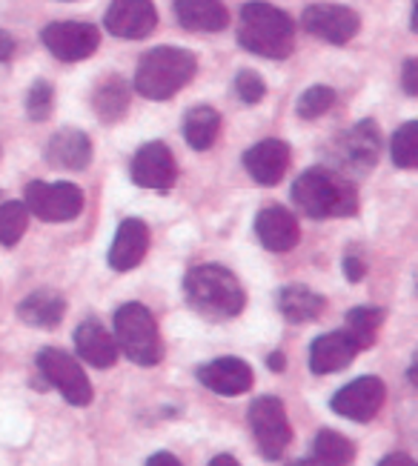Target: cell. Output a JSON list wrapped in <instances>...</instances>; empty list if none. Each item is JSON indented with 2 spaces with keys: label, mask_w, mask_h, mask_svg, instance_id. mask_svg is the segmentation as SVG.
<instances>
[{
  "label": "cell",
  "mask_w": 418,
  "mask_h": 466,
  "mask_svg": "<svg viewBox=\"0 0 418 466\" xmlns=\"http://www.w3.org/2000/svg\"><path fill=\"white\" fill-rule=\"evenodd\" d=\"M244 167L250 177L261 187H278L290 169V147L278 137H267L244 155Z\"/></svg>",
  "instance_id": "cell-15"
},
{
  "label": "cell",
  "mask_w": 418,
  "mask_h": 466,
  "mask_svg": "<svg viewBox=\"0 0 418 466\" xmlns=\"http://www.w3.org/2000/svg\"><path fill=\"white\" fill-rule=\"evenodd\" d=\"M378 466H415V461L404 452H390L387 458L378 461Z\"/></svg>",
  "instance_id": "cell-37"
},
{
  "label": "cell",
  "mask_w": 418,
  "mask_h": 466,
  "mask_svg": "<svg viewBox=\"0 0 418 466\" xmlns=\"http://www.w3.org/2000/svg\"><path fill=\"white\" fill-rule=\"evenodd\" d=\"M198 72V57L178 46L149 49L135 72V89L149 100H169L181 92Z\"/></svg>",
  "instance_id": "cell-4"
},
{
  "label": "cell",
  "mask_w": 418,
  "mask_h": 466,
  "mask_svg": "<svg viewBox=\"0 0 418 466\" xmlns=\"http://www.w3.org/2000/svg\"><path fill=\"white\" fill-rule=\"evenodd\" d=\"M390 152H393V164L398 169H415L418 167V124L415 120H407V124H402L395 129Z\"/></svg>",
  "instance_id": "cell-29"
},
{
  "label": "cell",
  "mask_w": 418,
  "mask_h": 466,
  "mask_svg": "<svg viewBox=\"0 0 418 466\" xmlns=\"http://www.w3.org/2000/svg\"><path fill=\"white\" fill-rule=\"evenodd\" d=\"M26 209L29 215L46 220V224H64L75 220L84 212V192L75 184H46V180H32L26 187Z\"/></svg>",
  "instance_id": "cell-7"
},
{
  "label": "cell",
  "mask_w": 418,
  "mask_h": 466,
  "mask_svg": "<svg viewBox=\"0 0 418 466\" xmlns=\"http://www.w3.org/2000/svg\"><path fill=\"white\" fill-rule=\"evenodd\" d=\"M284 363H287V358L281 352H272L270 355V370L272 372H284Z\"/></svg>",
  "instance_id": "cell-39"
},
{
  "label": "cell",
  "mask_w": 418,
  "mask_h": 466,
  "mask_svg": "<svg viewBox=\"0 0 418 466\" xmlns=\"http://www.w3.org/2000/svg\"><path fill=\"white\" fill-rule=\"evenodd\" d=\"M198 380L215 395L235 398V395H244L252 390L255 375L250 370V363L241 358H218L198 370Z\"/></svg>",
  "instance_id": "cell-14"
},
{
  "label": "cell",
  "mask_w": 418,
  "mask_h": 466,
  "mask_svg": "<svg viewBox=\"0 0 418 466\" xmlns=\"http://www.w3.org/2000/svg\"><path fill=\"white\" fill-rule=\"evenodd\" d=\"M335 104V92L330 86H310L301 97H298V115L304 120H315L324 112H330V106Z\"/></svg>",
  "instance_id": "cell-31"
},
{
  "label": "cell",
  "mask_w": 418,
  "mask_h": 466,
  "mask_svg": "<svg viewBox=\"0 0 418 466\" xmlns=\"http://www.w3.org/2000/svg\"><path fill=\"white\" fill-rule=\"evenodd\" d=\"M275 303L281 315L290 320V323H310V320H318L327 309V300L312 292L310 287H301V283H292V287H284L278 289L275 295Z\"/></svg>",
  "instance_id": "cell-24"
},
{
  "label": "cell",
  "mask_w": 418,
  "mask_h": 466,
  "mask_svg": "<svg viewBox=\"0 0 418 466\" xmlns=\"http://www.w3.org/2000/svg\"><path fill=\"white\" fill-rule=\"evenodd\" d=\"M175 15L189 32H221L229 24V12L218 0H175Z\"/></svg>",
  "instance_id": "cell-23"
},
{
  "label": "cell",
  "mask_w": 418,
  "mask_h": 466,
  "mask_svg": "<svg viewBox=\"0 0 418 466\" xmlns=\"http://www.w3.org/2000/svg\"><path fill=\"white\" fill-rule=\"evenodd\" d=\"M115 343L138 367H158L164 360L161 329L144 303H124L115 312Z\"/></svg>",
  "instance_id": "cell-5"
},
{
  "label": "cell",
  "mask_w": 418,
  "mask_h": 466,
  "mask_svg": "<svg viewBox=\"0 0 418 466\" xmlns=\"http://www.w3.org/2000/svg\"><path fill=\"white\" fill-rule=\"evenodd\" d=\"M209 466H241V463H238L232 455H215V458L209 461Z\"/></svg>",
  "instance_id": "cell-40"
},
{
  "label": "cell",
  "mask_w": 418,
  "mask_h": 466,
  "mask_svg": "<svg viewBox=\"0 0 418 466\" xmlns=\"http://www.w3.org/2000/svg\"><path fill=\"white\" fill-rule=\"evenodd\" d=\"M184 292L195 312H201L209 320H229L241 315L247 307V292L227 267L204 263L195 267L184 278Z\"/></svg>",
  "instance_id": "cell-1"
},
{
  "label": "cell",
  "mask_w": 418,
  "mask_h": 466,
  "mask_svg": "<svg viewBox=\"0 0 418 466\" xmlns=\"http://www.w3.org/2000/svg\"><path fill=\"white\" fill-rule=\"evenodd\" d=\"M355 355H358V350H355V343L350 340V335L344 329L318 335L312 340V347H310V370L315 375L342 372V370L350 367Z\"/></svg>",
  "instance_id": "cell-21"
},
{
  "label": "cell",
  "mask_w": 418,
  "mask_h": 466,
  "mask_svg": "<svg viewBox=\"0 0 418 466\" xmlns=\"http://www.w3.org/2000/svg\"><path fill=\"white\" fill-rule=\"evenodd\" d=\"M338 155L352 172H370L378 155H382V132H378L375 120H362L350 132H344L342 144H338Z\"/></svg>",
  "instance_id": "cell-17"
},
{
  "label": "cell",
  "mask_w": 418,
  "mask_h": 466,
  "mask_svg": "<svg viewBox=\"0 0 418 466\" xmlns=\"http://www.w3.org/2000/svg\"><path fill=\"white\" fill-rule=\"evenodd\" d=\"M344 275H347L350 283H358V280L367 275V263L358 258V255H347L344 258Z\"/></svg>",
  "instance_id": "cell-35"
},
{
  "label": "cell",
  "mask_w": 418,
  "mask_h": 466,
  "mask_svg": "<svg viewBox=\"0 0 418 466\" xmlns=\"http://www.w3.org/2000/svg\"><path fill=\"white\" fill-rule=\"evenodd\" d=\"M355 461V443L335 432V430H321L312 441V463L315 466H350Z\"/></svg>",
  "instance_id": "cell-27"
},
{
  "label": "cell",
  "mask_w": 418,
  "mask_h": 466,
  "mask_svg": "<svg viewBox=\"0 0 418 466\" xmlns=\"http://www.w3.org/2000/svg\"><path fill=\"white\" fill-rule=\"evenodd\" d=\"M147 249H149V227L141 218H127L115 232L109 249V267L115 272H129L147 258Z\"/></svg>",
  "instance_id": "cell-18"
},
{
  "label": "cell",
  "mask_w": 418,
  "mask_h": 466,
  "mask_svg": "<svg viewBox=\"0 0 418 466\" xmlns=\"http://www.w3.org/2000/svg\"><path fill=\"white\" fill-rule=\"evenodd\" d=\"M221 132V115L212 106H192L184 117V137L195 152H207Z\"/></svg>",
  "instance_id": "cell-26"
},
{
  "label": "cell",
  "mask_w": 418,
  "mask_h": 466,
  "mask_svg": "<svg viewBox=\"0 0 418 466\" xmlns=\"http://www.w3.org/2000/svg\"><path fill=\"white\" fill-rule=\"evenodd\" d=\"M66 315V300L64 295L41 289V292H32L21 300L17 307V318H21L26 327H37V329H55L61 327V320Z\"/></svg>",
  "instance_id": "cell-22"
},
{
  "label": "cell",
  "mask_w": 418,
  "mask_h": 466,
  "mask_svg": "<svg viewBox=\"0 0 418 466\" xmlns=\"http://www.w3.org/2000/svg\"><path fill=\"white\" fill-rule=\"evenodd\" d=\"M292 204L310 218H350L358 212V192L335 169L315 167L292 184Z\"/></svg>",
  "instance_id": "cell-2"
},
{
  "label": "cell",
  "mask_w": 418,
  "mask_h": 466,
  "mask_svg": "<svg viewBox=\"0 0 418 466\" xmlns=\"http://www.w3.org/2000/svg\"><path fill=\"white\" fill-rule=\"evenodd\" d=\"M238 44L258 57L284 60L292 55L295 24L284 9H278L272 4H261V0H252V4L241 6Z\"/></svg>",
  "instance_id": "cell-3"
},
{
  "label": "cell",
  "mask_w": 418,
  "mask_h": 466,
  "mask_svg": "<svg viewBox=\"0 0 418 466\" xmlns=\"http://www.w3.org/2000/svg\"><path fill=\"white\" fill-rule=\"evenodd\" d=\"M290 466H315L312 461H295V463H290Z\"/></svg>",
  "instance_id": "cell-41"
},
{
  "label": "cell",
  "mask_w": 418,
  "mask_h": 466,
  "mask_svg": "<svg viewBox=\"0 0 418 466\" xmlns=\"http://www.w3.org/2000/svg\"><path fill=\"white\" fill-rule=\"evenodd\" d=\"M301 24L310 35L327 40L332 46H344L362 29V17L338 4H315L304 9Z\"/></svg>",
  "instance_id": "cell-11"
},
{
  "label": "cell",
  "mask_w": 418,
  "mask_h": 466,
  "mask_svg": "<svg viewBox=\"0 0 418 466\" xmlns=\"http://www.w3.org/2000/svg\"><path fill=\"white\" fill-rule=\"evenodd\" d=\"M44 44L46 49L64 60V64H77V60H87L89 55L97 52L101 46V32L92 24H81V20H61V24H52L44 29Z\"/></svg>",
  "instance_id": "cell-10"
},
{
  "label": "cell",
  "mask_w": 418,
  "mask_h": 466,
  "mask_svg": "<svg viewBox=\"0 0 418 466\" xmlns=\"http://www.w3.org/2000/svg\"><path fill=\"white\" fill-rule=\"evenodd\" d=\"M46 164L57 169L81 172L92 164V140L81 129H61L46 144Z\"/></svg>",
  "instance_id": "cell-19"
},
{
  "label": "cell",
  "mask_w": 418,
  "mask_h": 466,
  "mask_svg": "<svg viewBox=\"0 0 418 466\" xmlns=\"http://www.w3.org/2000/svg\"><path fill=\"white\" fill-rule=\"evenodd\" d=\"M92 109L95 115L104 120V124H115L121 120L129 109V84L124 77L109 75L92 92Z\"/></svg>",
  "instance_id": "cell-25"
},
{
  "label": "cell",
  "mask_w": 418,
  "mask_h": 466,
  "mask_svg": "<svg viewBox=\"0 0 418 466\" xmlns=\"http://www.w3.org/2000/svg\"><path fill=\"white\" fill-rule=\"evenodd\" d=\"M75 350H77V355H81V360L95 370H109L117 360L115 338L107 332L104 323L95 320V318H87L81 327L75 329Z\"/></svg>",
  "instance_id": "cell-20"
},
{
  "label": "cell",
  "mask_w": 418,
  "mask_h": 466,
  "mask_svg": "<svg viewBox=\"0 0 418 466\" xmlns=\"http://www.w3.org/2000/svg\"><path fill=\"white\" fill-rule=\"evenodd\" d=\"M255 235L264 243V249L270 252H290L298 247L301 240V229H298V220L287 207H264L255 215Z\"/></svg>",
  "instance_id": "cell-16"
},
{
  "label": "cell",
  "mask_w": 418,
  "mask_h": 466,
  "mask_svg": "<svg viewBox=\"0 0 418 466\" xmlns=\"http://www.w3.org/2000/svg\"><path fill=\"white\" fill-rule=\"evenodd\" d=\"M26 227H29L26 204H21V200L0 204V243H4V247H15V243L24 238Z\"/></svg>",
  "instance_id": "cell-30"
},
{
  "label": "cell",
  "mask_w": 418,
  "mask_h": 466,
  "mask_svg": "<svg viewBox=\"0 0 418 466\" xmlns=\"http://www.w3.org/2000/svg\"><path fill=\"white\" fill-rule=\"evenodd\" d=\"M147 466H184V463L178 461L172 452H155V455H149Z\"/></svg>",
  "instance_id": "cell-36"
},
{
  "label": "cell",
  "mask_w": 418,
  "mask_h": 466,
  "mask_svg": "<svg viewBox=\"0 0 418 466\" xmlns=\"http://www.w3.org/2000/svg\"><path fill=\"white\" fill-rule=\"evenodd\" d=\"M37 370L49 380V387H55L61 392L72 407H87L92 400V383L84 372V367L77 363V358H72L64 350L46 347L37 355Z\"/></svg>",
  "instance_id": "cell-8"
},
{
  "label": "cell",
  "mask_w": 418,
  "mask_h": 466,
  "mask_svg": "<svg viewBox=\"0 0 418 466\" xmlns=\"http://www.w3.org/2000/svg\"><path fill=\"white\" fill-rule=\"evenodd\" d=\"M129 175L135 180V187H141V189H155V192L172 189L178 177V167H175L169 147L161 144V140H152V144L141 147L132 157Z\"/></svg>",
  "instance_id": "cell-12"
},
{
  "label": "cell",
  "mask_w": 418,
  "mask_h": 466,
  "mask_svg": "<svg viewBox=\"0 0 418 466\" xmlns=\"http://www.w3.org/2000/svg\"><path fill=\"white\" fill-rule=\"evenodd\" d=\"M52 104H55V89L49 86V80H35L29 86V95H26V112L32 120H46L52 115Z\"/></svg>",
  "instance_id": "cell-32"
},
{
  "label": "cell",
  "mask_w": 418,
  "mask_h": 466,
  "mask_svg": "<svg viewBox=\"0 0 418 466\" xmlns=\"http://www.w3.org/2000/svg\"><path fill=\"white\" fill-rule=\"evenodd\" d=\"M104 26L115 37L141 40L155 32L158 9L152 0H112V6L104 17Z\"/></svg>",
  "instance_id": "cell-13"
},
{
  "label": "cell",
  "mask_w": 418,
  "mask_h": 466,
  "mask_svg": "<svg viewBox=\"0 0 418 466\" xmlns=\"http://www.w3.org/2000/svg\"><path fill=\"white\" fill-rule=\"evenodd\" d=\"M250 427H252V435H255V443L261 455L267 461H278L292 441V427L287 420V410L281 398L275 395H264L252 400L250 407Z\"/></svg>",
  "instance_id": "cell-6"
},
{
  "label": "cell",
  "mask_w": 418,
  "mask_h": 466,
  "mask_svg": "<svg viewBox=\"0 0 418 466\" xmlns=\"http://www.w3.org/2000/svg\"><path fill=\"white\" fill-rule=\"evenodd\" d=\"M384 398H387L384 380L375 378V375H364V378H355V380L347 383V387L338 390L332 395L330 407L347 420L370 423L378 412H382Z\"/></svg>",
  "instance_id": "cell-9"
},
{
  "label": "cell",
  "mask_w": 418,
  "mask_h": 466,
  "mask_svg": "<svg viewBox=\"0 0 418 466\" xmlns=\"http://www.w3.org/2000/svg\"><path fill=\"white\" fill-rule=\"evenodd\" d=\"M12 55H15V37L6 35V32H0V64H6Z\"/></svg>",
  "instance_id": "cell-38"
},
{
  "label": "cell",
  "mask_w": 418,
  "mask_h": 466,
  "mask_svg": "<svg viewBox=\"0 0 418 466\" xmlns=\"http://www.w3.org/2000/svg\"><path fill=\"white\" fill-rule=\"evenodd\" d=\"M402 89L415 97L418 95V64H415V57H410L407 64L402 66Z\"/></svg>",
  "instance_id": "cell-34"
},
{
  "label": "cell",
  "mask_w": 418,
  "mask_h": 466,
  "mask_svg": "<svg viewBox=\"0 0 418 466\" xmlns=\"http://www.w3.org/2000/svg\"><path fill=\"white\" fill-rule=\"evenodd\" d=\"M382 323H384V312L382 309H375V307H355V309L347 312L344 332L355 343V350L362 352V350H370L372 343H375Z\"/></svg>",
  "instance_id": "cell-28"
},
{
  "label": "cell",
  "mask_w": 418,
  "mask_h": 466,
  "mask_svg": "<svg viewBox=\"0 0 418 466\" xmlns=\"http://www.w3.org/2000/svg\"><path fill=\"white\" fill-rule=\"evenodd\" d=\"M235 92H238V97L244 100V104H258V100H264V95H267V84H264V77L258 75V72H252V69H241L235 75Z\"/></svg>",
  "instance_id": "cell-33"
}]
</instances>
